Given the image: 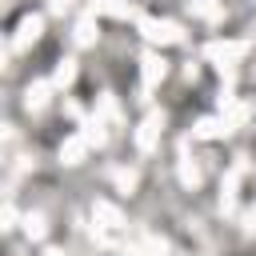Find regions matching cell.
I'll use <instances>...</instances> for the list:
<instances>
[{
    "label": "cell",
    "mask_w": 256,
    "mask_h": 256,
    "mask_svg": "<svg viewBox=\"0 0 256 256\" xmlns=\"http://www.w3.org/2000/svg\"><path fill=\"white\" fill-rule=\"evenodd\" d=\"M144 32L152 40H176V28L172 24H156V20H144Z\"/></svg>",
    "instance_id": "1"
},
{
    "label": "cell",
    "mask_w": 256,
    "mask_h": 256,
    "mask_svg": "<svg viewBox=\"0 0 256 256\" xmlns=\"http://www.w3.org/2000/svg\"><path fill=\"white\" fill-rule=\"evenodd\" d=\"M156 76H164V64L160 60H148V80H156Z\"/></svg>",
    "instance_id": "2"
}]
</instances>
